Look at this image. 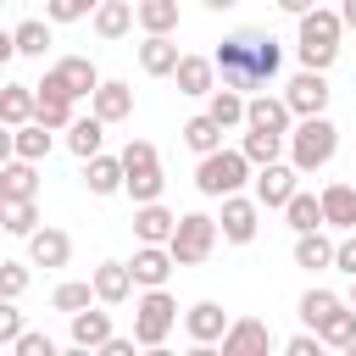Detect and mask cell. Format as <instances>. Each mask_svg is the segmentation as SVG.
Listing matches in <instances>:
<instances>
[{
    "label": "cell",
    "instance_id": "cell-1",
    "mask_svg": "<svg viewBox=\"0 0 356 356\" xmlns=\"http://www.w3.org/2000/svg\"><path fill=\"white\" fill-rule=\"evenodd\" d=\"M211 61H217V72H222L228 89H267V83L278 78L284 50H278L273 33H261V28H239V33H228V39L217 44Z\"/></svg>",
    "mask_w": 356,
    "mask_h": 356
},
{
    "label": "cell",
    "instance_id": "cell-2",
    "mask_svg": "<svg viewBox=\"0 0 356 356\" xmlns=\"http://www.w3.org/2000/svg\"><path fill=\"white\" fill-rule=\"evenodd\" d=\"M339 33H345V17L339 11H328V6H312L306 17H300V39H295V50H300V67H334V56H339Z\"/></svg>",
    "mask_w": 356,
    "mask_h": 356
},
{
    "label": "cell",
    "instance_id": "cell-3",
    "mask_svg": "<svg viewBox=\"0 0 356 356\" xmlns=\"http://www.w3.org/2000/svg\"><path fill=\"white\" fill-rule=\"evenodd\" d=\"M334 150H339V128L317 111V117H300L295 128H289V161L300 167V172H317V167H328L334 161Z\"/></svg>",
    "mask_w": 356,
    "mask_h": 356
},
{
    "label": "cell",
    "instance_id": "cell-4",
    "mask_svg": "<svg viewBox=\"0 0 356 356\" xmlns=\"http://www.w3.org/2000/svg\"><path fill=\"white\" fill-rule=\"evenodd\" d=\"M250 156L245 150H211V156H200V167H195V189L200 195H211V200H222V195H239V184L250 178Z\"/></svg>",
    "mask_w": 356,
    "mask_h": 356
},
{
    "label": "cell",
    "instance_id": "cell-5",
    "mask_svg": "<svg viewBox=\"0 0 356 356\" xmlns=\"http://www.w3.org/2000/svg\"><path fill=\"white\" fill-rule=\"evenodd\" d=\"M217 234H222L217 217H206V211H184L178 228H172V239H167V250L178 256V267H200V261L217 250Z\"/></svg>",
    "mask_w": 356,
    "mask_h": 356
},
{
    "label": "cell",
    "instance_id": "cell-6",
    "mask_svg": "<svg viewBox=\"0 0 356 356\" xmlns=\"http://www.w3.org/2000/svg\"><path fill=\"white\" fill-rule=\"evenodd\" d=\"M172 323H178V300H172L161 284H156V289H145V295H139V306H134V339L156 350V345L172 334Z\"/></svg>",
    "mask_w": 356,
    "mask_h": 356
},
{
    "label": "cell",
    "instance_id": "cell-7",
    "mask_svg": "<svg viewBox=\"0 0 356 356\" xmlns=\"http://www.w3.org/2000/svg\"><path fill=\"white\" fill-rule=\"evenodd\" d=\"M122 167H128V195L145 206V200H161V161H156V145L150 139H128V150H122Z\"/></svg>",
    "mask_w": 356,
    "mask_h": 356
},
{
    "label": "cell",
    "instance_id": "cell-8",
    "mask_svg": "<svg viewBox=\"0 0 356 356\" xmlns=\"http://www.w3.org/2000/svg\"><path fill=\"white\" fill-rule=\"evenodd\" d=\"M256 217H261V200H245V195H222V239L228 245H250L256 239Z\"/></svg>",
    "mask_w": 356,
    "mask_h": 356
},
{
    "label": "cell",
    "instance_id": "cell-9",
    "mask_svg": "<svg viewBox=\"0 0 356 356\" xmlns=\"http://www.w3.org/2000/svg\"><path fill=\"white\" fill-rule=\"evenodd\" d=\"M284 100H289V111H295V117H317V111H328V83H323V72H317V67H306L300 78H289Z\"/></svg>",
    "mask_w": 356,
    "mask_h": 356
},
{
    "label": "cell",
    "instance_id": "cell-10",
    "mask_svg": "<svg viewBox=\"0 0 356 356\" xmlns=\"http://www.w3.org/2000/svg\"><path fill=\"white\" fill-rule=\"evenodd\" d=\"M295 178H300L295 161H267V167H256V200H261V206H289Z\"/></svg>",
    "mask_w": 356,
    "mask_h": 356
},
{
    "label": "cell",
    "instance_id": "cell-11",
    "mask_svg": "<svg viewBox=\"0 0 356 356\" xmlns=\"http://www.w3.org/2000/svg\"><path fill=\"white\" fill-rule=\"evenodd\" d=\"M261 350H273V328H267L261 317H239V323H228V334H222V356H261Z\"/></svg>",
    "mask_w": 356,
    "mask_h": 356
},
{
    "label": "cell",
    "instance_id": "cell-12",
    "mask_svg": "<svg viewBox=\"0 0 356 356\" xmlns=\"http://www.w3.org/2000/svg\"><path fill=\"white\" fill-rule=\"evenodd\" d=\"M245 128H267V134H284V139H289L295 111H289V100H284V95H256V100L245 106Z\"/></svg>",
    "mask_w": 356,
    "mask_h": 356
},
{
    "label": "cell",
    "instance_id": "cell-13",
    "mask_svg": "<svg viewBox=\"0 0 356 356\" xmlns=\"http://www.w3.org/2000/svg\"><path fill=\"white\" fill-rule=\"evenodd\" d=\"M44 128H72V95H67V83L56 78V72H44V83H39V111H33Z\"/></svg>",
    "mask_w": 356,
    "mask_h": 356
},
{
    "label": "cell",
    "instance_id": "cell-14",
    "mask_svg": "<svg viewBox=\"0 0 356 356\" xmlns=\"http://www.w3.org/2000/svg\"><path fill=\"white\" fill-rule=\"evenodd\" d=\"M184 328H189L195 345H217V339L228 334V312H222L217 300H195V306L184 312Z\"/></svg>",
    "mask_w": 356,
    "mask_h": 356
},
{
    "label": "cell",
    "instance_id": "cell-15",
    "mask_svg": "<svg viewBox=\"0 0 356 356\" xmlns=\"http://www.w3.org/2000/svg\"><path fill=\"white\" fill-rule=\"evenodd\" d=\"M172 228H178V217H172L161 200H145V206L134 211V239H139V245H167Z\"/></svg>",
    "mask_w": 356,
    "mask_h": 356
},
{
    "label": "cell",
    "instance_id": "cell-16",
    "mask_svg": "<svg viewBox=\"0 0 356 356\" xmlns=\"http://www.w3.org/2000/svg\"><path fill=\"white\" fill-rule=\"evenodd\" d=\"M134 267L128 261H100L95 267V295H100V306H122L128 295H134Z\"/></svg>",
    "mask_w": 356,
    "mask_h": 356
},
{
    "label": "cell",
    "instance_id": "cell-17",
    "mask_svg": "<svg viewBox=\"0 0 356 356\" xmlns=\"http://www.w3.org/2000/svg\"><path fill=\"white\" fill-rule=\"evenodd\" d=\"M178 44H172V33H145V44H139V67L150 72V78H172L178 72Z\"/></svg>",
    "mask_w": 356,
    "mask_h": 356
},
{
    "label": "cell",
    "instance_id": "cell-18",
    "mask_svg": "<svg viewBox=\"0 0 356 356\" xmlns=\"http://www.w3.org/2000/svg\"><path fill=\"white\" fill-rule=\"evenodd\" d=\"M128 267H134V278H139L145 289H156V284H167V273L178 267V256H172L167 245H139Z\"/></svg>",
    "mask_w": 356,
    "mask_h": 356
},
{
    "label": "cell",
    "instance_id": "cell-19",
    "mask_svg": "<svg viewBox=\"0 0 356 356\" xmlns=\"http://www.w3.org/2000/svg\"><path fill=\"white\" fill-rule=\"evenodd\" d=\"M50 72H56V78L67 83V95H72V100H78V95H95V89L106 83V78L95 72V61H89V56H61V61H56Z\"/></svg>",
    "mask_w": 356,
    "mask_h": 356
},
{
    "label": "cell",
    "instance_id": "cell-20",
    "mask_svg": "<svg viewBox=\"0 0 356 356\" xmlns=\"http://www.w3.org/2000/svg\"><path fill=\"white\" fill-rule=\"evenodd\" d=\"M89 106H95V117H100V122H122V117H134V89H128V83H117V78H106V83L89 95Z\"/></svg>",
    "mask_w": 356,
    "mask_h": 356
},
{
    "label": "cell",
    "instance_id": "cell-21",
    "mask_svg": "<svg viewBox=\"0 0 356 356\" xmlns=\"http://www.w3.org/2000/svg\"><path fill=\"white\" fill-rule=\"evenodd\" d=\"M83 184H89V195H117V189L128 184L122 156H89V161H83Z\"/></svg>",
    "mask_w": 356,
    "mask_h": 356
},
{
    "label": "cell",
    "instance_id": "cell-22",
    "mask_svg": "<svg viewBox=\"0 0 356 356\" xmlns=\"http://www.w3.org/2000/svg\"><path fill=\"white\" fill-rule=\"evenodd\" d=\"M28 256H33V267H67L72 239H67L61 228H33V234H28Z\"/></svg>",
    "mask_w": 356,
    "mask_h": 356
},
{
    "label": "cell",
    "instance_id": "cell-23",
    "mask_svg": "<svg viewBox=\"0 0 356 356\" xmlns=\"http://www.w3.org/2000/svg\"><path fill=\"white\" fill-rule=\"evenodd\" d=\"M33 111H39V89H33V83H6V89H0V117H6V128L33 122Z\"/></svg>",
    "mask_w": 356,
    "mask_h": 356
},
{
    "label": "cell",
    "instance_id": "cell-24",
    "mask_svg": "<svg viewBox=\"0 0 356 356\" xmlns=\"http://www.w3.org/2000/svg\"><path fill=\"white\" fill-rule=\"evenodd\" d=\"M106 339H111V312H95V306L72 312V345L78 350H100Z\"/></svg>",
    "mask_w": 356,
    "mask_h": 356
},
{
    "label": "cell",
    "instance_id": "cell-25",
    "mask_svg": "<svg viewBox=\"0 0 356 356\" xmlns=\"http://www.w3.org/2000/svg\"><path fill=\"white\" fill-rule=\"evenodd\" d=\"M172 78H178V95H211V89H217V61H206V56H184Z\"/></svg>",
    "mask_w": 356,
    "mask_h": 356
},
{
    "label": "cell",
    "instance_id": "cell-26",
    "mask_svg": "<svg viewBox=\"0 0 356 356\" xmlns=\"http://www.w3.org/2000/svg\"><path fill=\"white\" fill-rule=\"evenodd\" d=\"M33 189H39V172H33V161L11 156V161L0 167V200H33Z\"/></svg>",
    "mask_w": 356,
    "mask_h": 356
},
{
    "label": "cell",
    "instance_id": "cell-27",
    "mask_svg": "<svg viewBox=\"0 0 356 356\" xmlns=\"http://www.w3.org/2000/svg\"><path fill=\"white\" fill-rule=\"evenodd\" d=\"M334 239L323 234V228H312V234H295V267H306V273H317V267H334Z\"/></svg>",
    "mask_w": 356,
    "mask_h": 356
},
{
    "label": "cell",
    "instance_id": "cell-28",
    "mask_svg": "<svg viewBox=\"0 0 356 356\" xmlns=\"http://www.w3.org/2000/svg\"><path fill=\"white\" fill-rule=\"evenodd\" d=\"M134 22H139V6H134V0H106V6L95 11V33H100V39H122Z\"/></svg>",
    "mask_w": 356,
    "mask_h": 356
},
{
    "label": "cell",
    "instance_id": "cell-29",
    "mask_svg": "<svg viewBox=\"0 0 356 356\" xmlns=\"http://www.w3.org/2000/svg\"><path fill=\"white\" fill-rule=\"evenodd\" d=\"M50 134H56V128H44L39 117L22 122V128H11V156H22V161H44V156H50Z\"/></svg>",
    "mask_w": 356,
    "mask_h": 356
},
{
    "label": "cell",
    "instance_id": "cell-30",
    "mask_svg": "<svg viewBox=\"0 0 356 356\" xmlns=\"http://www.w3.org/2000/svg\"><path fill=\"white\" fill-rule=\"evenodd\" d=\"M323 217H328V228H356V184H328Z\"/></svg>",
    "mask_w": 356,
    "mask_h": 356
},
{
    "label": "cell",
    "instance_id": "cell-31",
    "mask_svg": "<svg viewBox=\"0 0 356 356\" xmlns=\"http://www.w3.org/2000/svg\"><path fill=\"white\" fill-rule=\"evenodd\" d=\"M100 139H106V122H100L95 111H89V117H72V128H67V150H72V156H83V161L100 156Z\"/></svg>",
    "mask_w": 356,
    "mask_h": 356
},
{
    "label": "cell",
    "instance_id": "cell-32",
    "mask_svg": "<svg viewBox=\"0 0 356 356\" xmlns=\"http://www.w3.org/2000/svg\"><path fill=\"white\" fill-rule=\"evenodd\" d=\"M184 145H189L195 156H211V150H222V122H217L211 111L189 117V122H184Z\"/></svg>",
    "mask_w": 356,
    "mask_h": 356
},
{
    "label": "cell",
    "instance_id": "cell-33",
    "mask_svg": "<svg viewBox=\"0 0 356 356\" xmlns=\"http://www.w3.org/2000/svg\"><path fill=\"white\" fill-rule=\"evenodd\" d=\"M284 217H289V228L295 234H312V228H328V217H323V195H289V206H284Z\"/></svg>",
    "mask_w": 356,
    "mask_h": 356
},
{
    "label": "cell",
    "instance_id": "cell-34",
    "mask_svg": "<svg viewBox=\"0 0 356 356\" xmlns=\"http://www.w3.org/2000/svg\"><path fill=\"white\" fill-rule=\"evenodd\" d=\"M339 306H345V300H339L334 289H306V295H300V323H306V328H323Z\"/></svg>",
    "mask_w": 356,
    "mask_h": 356
},
{
    "label": "cell",
    "instance_id": "cell-35",
    "mask_svg": "<svg viewBox=\"0 0 356 356\" xmlns=\"http://www.w3.org/2000/svg\"><path fill=\"white\" fill-rule=\"evenodd\" d=\"M245 106H250L245 89H228V83H222V89H211V106H206V111H211L222 128H234V122H245Z\"/></svg>",
    "mask_w": 356,
    "mask_h": 356
},
{
    "label": "cell",
    "instance_id": "cell-36",
    "mask_svg": "<svg viewBox=\"0 0 356 356\" xmlns=\"http://www.w3.org/2000/svg\"><path fill=\"white\" fill-rule=\"evenodd\" d=\"M139 28L145 33H172L178 28V0H139Z\"/></svg>",
    "mask_w": 356,
    "mask_h": 356
},
{
    "label": "cell",
    "instance_id": "cell-37",
    "mask_svg": "<svg viewBox=\"0 0 356 356\" xmlns=\"http://www.w3.org/2000/svg\"><path fill=\"white\" fill-rule=\"evenodd\" d=\"M239 150H245V156H250L256 167H267V161H278V156H284V134H267V128H250Z\"/></svg>",
    "mask_w": 356,
    "mask_h": 356
},
{
    "label": "cell",
    "instance_id": "cell-38",
    "mask_svg": "<svg viewBox=\"0 0 356 356\" xmlns=\"http://www.w3.org/2000/svg\"><path fill=\"white\" fill-rule=\"evenodd\" d=\"M0 222H6V234H33L39 228V206L33 200H0Z\"/></svg>",
    "mask_w": 356,
    "mask_h": 356
},
{
    "label": "cell",
    "instance_id": "cell-39",
    "mask_svg": "<svg viewBox=\"0 0 356 356\" xmlns=\"http://www.w3.org/2000/svg\"><path fill=\"white\" fill-rule=\"evenodd\" d=\"M89 300H100V295H95V278H89V284H78V278H72V284H56V295H50V306H56V312H67V317H72V312H83Z\"/></svg>",
    "mask_w": 356,
    "mask_h": 356
},
{
    "label": "cell",
    "instance_id": "cell-40",
    "mask_svg": "<svg viewBox=\"0 0 356 356\" xmlns=\"http://www.w3.org/2000/svg\"><path fill=\"white\" fill-rule=\"evenodd\" d=\"M317 334H323V345H339V350H350V339H356V306H339V312H334V317H328Z\"/></svg>",
    "mask_w": 356,
    "mask_h": 356
},
{
    "label": "cell",
    "instance_id": "cell-41",
    "mask_svg": "<svg viewBox=\"0 0 356 356\" xmlns=\"http://www.w3.org/2000/svg\"><path fill=\"white\" fill-rule=\"evenodd\" d=\"M11 44H17V56H44V50H50V28H44L39 17H33V22H17Z\"/></svg>",
    "mask_w": 356,
    "mask_h": 356
},
{
    "label": "cell",
    "instance_id": "cell-42",
    "mask_svg": "<svg viewBox=\"0 0 356 356\" xmlns=\"http://www.w3.org/2000/svg\"><path fill=\"white\" fill-rule=\"evenodd\" d=\"M106 0H44V17L50 22H78V17H89V11H100Z\"/></svg>",
    "mask_w": 356,
    "mask_h": 356
},
{
    "label": "cell",
    "instance_id": "cell-43",
    "mask_svg": "<svg viewBox=\"0 0 356 356\" xmlns=\"http://www.w3.org/2000/svg\"><path fill=\"white\" fill-rule=\"evenodd\" d=\"M22 289H28V267H22V261H0V295L17 300Z\"/></svg>",
    "mask_w": 356,
    "mask_h": 356
},
{
    "label": "cell",
    "instance_id": "cell-44",
    "mask_svg": "<svg viewBox=\"0 0 356 356\" xmlns=\"http://www.w3.org/2000/svg\"><path fill=\"white\" fill-rule=\"evenodd\" d=\"M11 356H56V339H50V334H22V339L11 345Z\"/></svg>",
    "mask_w": 356,
    "mask_h": 356
},
{
    "label": "cell",
    "instance_id": "cell-45",
    "mask_svg": "<svg viewBox=\"0 0 356 356\" xmlns=\"http://www.w3.org/2000/svg\"><path fill=\"white\" fill-rule=\"evenodd\" d=\"M17 339H22V312L6 300L0 306V345H17Z\"/></svg>",
    "mask_w": 356,
    "mask_h": 356
},
{
    "label": "cell",
    "instance_id": "cell-46",
    "mask_svg": "<svg viewBox=\"0 0 356 356\" xmlns=\"http://www.w3.org/2000/svg\"><path fill=\"white\" fill-rule=\"evenodd\" d=\"M334 267H339L345 278H356V228H350V239H339V250H334Z\"/></svg>",
    "mask_w": 356,
    "mask_h": 356
},
{
    "label": "cell",
    "instance_id": "cell-47",
    "mask_svg": "<svg viewBox=\"0 0 356 356\" xmlns=\"http://www.w3.org/2000/svg\"><path fill=\"white\" fill-rule=\"evenodd\" d=\"M284 350H289V356H317V350H323V334H317V328H312V334H295Z\"/></svg>",
    "mask_w": 356,
    "mask_h": 356
},
{
    "label": "cell",
    "instance_id": "cell-48",
    "mask_svg": "<svg viewBox=\"0 0 356 356\" xmlns=\"http://www.w3.org/2000/svg\"><path fill=\"white\" fill-rule=\"evenodd\" d=\"M134 345H139V339H122V334H111L100 350H106V356H134Z\"/></svg>",
    "mask_w": 356,
    "mask_h": 356
},
{
    "label": "cell",
    "instance_id": "cell-49",
    "mask_svg": "<svg viewBox=\"0 0 356 356\" xmlns=\"http://www.w3.org/2000/svg\"><path fill=\"white\" fill-rule=\"evenodd\" d=\"M278 6H284V11H289V17H306V11H312V6H317V0H278Z\"/></svg>",
    "mask_w": 356,
    "mask_h": 356
},
{
    "label": "cell",
    "instance_id": "cell-50",
    "mask_svg": "<svg viewBox=\"0 0 356 356\" xmlns=\"http://www.w3.org/2000/svg\"><path fill=\"white\" fill-rule=\"evenodd\" d=\"M339 17H345V28H356V0H345V6H339Z\"/></svg>",
    "mask_w": 356,
    "mask_h": 356
},
{
    "label": "cell",
    "instance_id": "cell-51",
    "mask_svg": "<svg viewBox=\"0 0 356 356\" xmlns=\"http://www.w3.org/2000/svg\"><path fill=\"white\" fill-rule=\"evenodd\" d=\"M206 6H211V11H228V6H239V0H206Z\"/></svg>",
    "mask_w": 356,
    "mask_h": 356
},
{
    "label": "cell",
    "instance_id": "cell-52",
    "mask_svg": "<svg viewBox=\"0 0 356 356\" xmlns=\"http://www.w3.org/2000/svg\"><path fill=\"white\" fill-rule=\"evenodd\" d=\"M350 356H356V339H350Z\"/></svg>",
    "mask_w": 356,
    "mask_h": 356
},
{
    "label": "cell",
    "instance_id": "cell-53",
    "mask_svg": "<svg viewBox=\"0 0 356 356\" xmlns=\"http://www.w3.org/2000/svg\"><path fill=\"white\" fill-rule=\"evenodd\" d=\"M350 306H356V289H350Z\"/></svg>",
    "mask_w": 356,
    "mask_h": 356
}]
</instances>
